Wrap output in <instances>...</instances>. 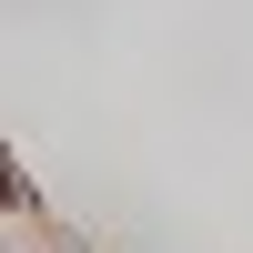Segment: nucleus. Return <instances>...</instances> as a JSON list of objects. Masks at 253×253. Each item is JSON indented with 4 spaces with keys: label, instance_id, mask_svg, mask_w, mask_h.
Segmentation results:
<instances>
[{
    "label": "nucleus",
    "instance_id": "obj_1",
    "mask_svg": "<svg viewBox=\"0 0 253 253\" xmlns=\"http://www.w3.org/2000/svg\"><path fill=\"white\" fill-rule=\"evenodd\" d=\"M0 203H20V172H10V162H0Z\"/></svg>",
    "mask_w": 253,
    "mask_h": 253
}]
</instances>
